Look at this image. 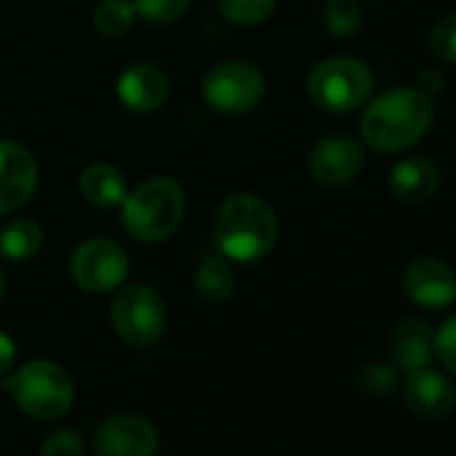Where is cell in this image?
Segmentation results:
<instances>
[{"instance_id":"ba28073f","label":"cell","mask_w":456,"mask_h":456,"mask_svg":"<svg viewBox=\"0 0 456 456\" xmlns=\"http://www.w3.org/2000/svg\"><path fill=\"white\" fill-rule=\"evenodd\" d=\"M70 274L81 290L110 293L129 277V258L110 240H89L76 248Z\"/></svg>"},{"instance_id":"7c38bea8","label":"cell","mask_w":456,"mask_h":456,"mask_svg":"<svg viewBox=\"0 0 456 456\" xmlns=\"http://www.w3.org/2000/svg\"><path fill=\"white\" fill-rule=\"evenodd\" d=\"M100 456H156L159 432L142 416H113L102 421L94 437Z\"/></svg>"},{"instance_id":"3957f363","label":"cell","mask_w":456,"mask_h":456,"mask_svg":"<svg viewBox=\"0 0 456 456\" xmlns=\"http://www.w3.org/2000/svg\"><path fill=\"white\" fill-rule=\"evenodd\" d=\"M185 215V191L172 177H151L121 201L124 228L145 245L164 242L177 232Z\"/></svg>"},{"instance_id":"44dd1931","label":"cell","mask_w":456,"mask_h":456,"mask_svg":"<svg viewBox=\"0 0 456 456\" xmlns=\"http://www.w3.org/2000/svg\"><path fill=\"white\" fill-rule=\"evenodd\" d=\"M274 4L277 0H217V12L234 28H258L272 17Z\"/></svg>"},{"instance_id":"603a6c76","label":"cell","mask_w":456,"mask_h":456,"mask_svg":"<svg viewBox=\"0 0 456 456\" xmlns=\"http://www.w3.org/2000/svg\"><path fill=\"white\" fill-rule=\"evenodd\" d=\"M354 384L368 395V397H387L395 384H397V376L389 365L384 362H368L362 365L357 373H354Z\"/></svg>"},{"instance_id":"2e32d148","label":"cell","mask_w":456,"mask_h":456,"mask_svg":"<svg viewBox=\"0 0 456 456\" xmlns=\"http://www.w3.org/2000/svg\"><path fill=\"white\" fill-rule=\"evenodd\" d=\"M389 352H392L395 365L405 373L427 368L435 354V333L424 320H416V317L403 320L392 330Z\"/></svg>"},{"instance_id":"7a4b0ae2","label":"cell","mask_w":456,"mask_h":456,"mask_svg":"<svg viewBox=\"0 0 456 456\" xmlns=\"http://www.w3.org/2000/svg\"><path fill=\"white\" fill-rule=\"evenodd\" d=\"M280 237L272 204L256 193H232L215 215V242L223 258L256 264L266 258Z\"/></svg>"},{"instance_id":"9a60e30c","label":"cell","mask_w":456,"mask_h":456,"mask_svg":"<svg viewBox=\"0 0 456 456\" xmlns=\"http://www.w3.org/2000/svg\"><path fill=\"white\" fill-rule=\"evenodd\" d=\"M437 188H440V169L429 159L411 156L392 167L389 193L397 201L421 204V201H429L437 193Z\"/></svg>"},{"instance_id":"484cf974","label":"cell","mask_w":456,"mask_h":456,"mask_svg":"<svg viewBox=\"0 0 456 456\" xmlns=\"http://www.w3.org/2000/svg\"><path fill=\"white\" fill-rule=\"evenodd\" d=\"M435 357L443 362L448 373L456 376V314L443 322V328L435 333Z\"/></svg>"},{"instance_id":"7402d4cb","label":"cell","mask_w":456,"mask_h":456,"mask_svg":"<svg viewBox=\"0 0 456 456\" xmlns=\"http://www.w3.org/2000/svg\"><path fill=\"white\" fill-rule=\"evenodd\" d=\"M362 6L357 0H328L325 12H322V22L328 28V33L338 36V38H352L362 30Z\"/></svg>"},{"instance_id":"f1b7e54d","label":"cell","mask_w":456,"mask_h":456,"mask_svg":"<svg viewBox=\"0 0 456 456\" xmlns=\"http://www.w3.org/2000/svg\"><path fill=\"white\" fill-rule=\"evenodd\" d=\"M443 84H445V78H443L437 70H424V73L419 76V86H416V89H421L424 94H432V92L443 89Z\"/></svg>"},{"instance_id":"cb8c5ba5","label":"cell","mask_w":456,"mask_h":456,"mask_svg":"<svg viewBox=\"0 0 456 456\" xmlns=\"http://www.w3.org/2000/svg\"><path fill=\"white\" fill-rule=\"evenodd\" d=\"M191 0H134V9L145 22L153 25H169L185 14Z\"/></svg>"},{"instance_id":"ac0fdd59","label":"cell","mask_w":456,"mask_h":456,"mask_svg":"<svg viewBox=\"0 0 456 456\" xmlns=\"http://www.w3.org/2000/svg\"><path fill=\"white\" fill-rule=\"evenodd\" d=\"M44 228L30 220V217H17L9 220L4 228H0V256L22 264V261H33L41 248H44Z\"/></svg>"},{"instance_id":"4316f807","label":"cell","mask_w":456,"mask_h":456,"mask_svg":"<svg viewBox=\"0 0 456 456\" xmlns=\"http://www.w3.org/2000/svg\"><path fill=\"white\" fill-rule=\"evenodd\" d=\"M41 456H84V437L73 429H60L46 437Z\"/></svg>"},{"instance_id":"83f0119b","label":"cell","mask_w":456,"mask_h":456,"mask_svg":"<svg viewBox=\"0 0 456 456\" xmlns=\"http://www.w3.org/2000/svg\"><path fill=\"white\" fill-rule=\"evenodd\" d=\"M14 360H17V346L12 341V336L0 333V379L9 376V370L14 368Z\"/></svg>"},{"instance_id":"ffe728a7","label":"cell","mask_w":456,"mask_h":456,"mask_svg":"<svg viewBox=\"0 0 456 456\" xmlns=\"http://www.w3.org/2000/svg\"><path fill=\"white\" fill-rule=\"evenodd\" d=\"M137 20L134 0H100L92 12V22L105 36H124Z\"/></svg>"},{"instance_id":"e0dca14e","label":"cell","mask_w":456,"mask_h":456,"mask_svg":"<svg viewBox=\"0 0 456 456\" xmlns=\"http://www.w3.org/2000/svg\"><path fill=\"white\" fill-rule=\"evenodd\" d=\"M237 277L234 269L223 256H207L193 274V290L204 304H225L234 296Z\"/></svg>"},{"instance_id":"d6986e66","label":"cell","mask_w":456,"mask_h":456,"mask_svg":"<svg viewBox=\"0 0 456 456\" xmlns=\"http://www.w3.org/2000/svg\"><path fill=\"white\" fill-rule=\"evenodd\" d=\"M81 193L89 204L94 207H116L124 201L126 191V180L124 175L113 167V164H92L84 169L81 175Z\"/></svg>"},{"instance_id":"5b68a950","label":"cell","mask_w":456,"mask_h":456,"mask_svg":"<svg viewBox=\"0 0 456 456\" xmlns=\"http://www.w3.org/2000/svg\"><path fill=\"white\" fill-rule=\"evenodd\" d=\"M4 387L17 400V405L36 419L65 416L70 411L73 395H76L70 376L49 360L28 362L12 379H6Z\"/></svg>"},{"instance_id":"8992f818","label":"cell","mask_w":456,"mask_h":456,"mask_svg":"<svg viewBox=\"0 0 456 456\" xmlns=\"http://www.w3.org/2000/svg\"><path fill=\"white\" fill-rule=\"evenodd\" d=\"M207 105L225 116H242L258 108L266 94V78L253 62L232 60L215 65L201 84Z\"/></svg>"},{"instance_id":"8fae6325","label":"cell","mask_w":456,"mask_h":456,"mask_svg":"<svg viewBox=\"0 0 456 456\" xmlns=\"http://www.w3.org/2000/svg\"><path fill=\"white\" fill-rule=\"evenodd\" d=\"M365 167V151L352 137H325L306 159L309 175L322 185H346Z\"/></svg>"},{"instance_id":"9c48e42d","label":"cell","mask_w":456,"mask_h":456,"mask_svg":"<svg viewBox=\"0 0 456 456\" xmlns=\"http://www.w3.org/2000/svg\"><path fill=\"white\" fill-rule=\"evenodd\" d=\"M36 156L14 140H0V215L22 209L36 196Z\"/></svg>"},{"instance_id":"f546056e","label":"cell","mask_w":456,"mask_h":456,"mask_svg":"<svg viewBox=\"0 0 456 456\" xmlns=\"http://www.w3.org/2000/svg\"><path fill=\"white\" fill-rule=\"evenodd\" d=\"M6 296V274H4V266H0V301Z\"/></svg>"},{"instance_id":"6da1fadb","label":"cell","mask_w":456,"mask_h":456,"mask_svg":"<svg viewBox=\"0 0 456 456\" xmlns=\"http://www.w3.org/2000/svg\"><path fill=\"white\" fill-rule=\"evenodd\" d=\"M432 124V97L416 86H395L368 102L360 132L370 151L400 153L421 142Z\"/></svg>"},{"instance_id":"4fadbf2b","label":"cell","mask_w":456,"mask_h":456,"mask_svg":"<svg viewBox=\"0 0 456 456\" xmlns=\"http://www.w3.org/2000/svg\"><path fill=\"white\" fill-rule=\"evenodd\" d=\"M403 403L405 408L427 421L443 419L456 405V387L448 376L427 368L411 370L403 381Z\"/></svg>"},{"instance_id":"277c9868","label":"cell","mask_w":456,"mask_h":456,"mask_svg":"<svg viewBox=\"0 0 456 456\" xmlns=\"http://www.w3.org/2000/svg\"><path fill=\"white\" fill-rule=\"evenodd\" d=\"M309 100L328 113H352L373 94V73L357 57H328L306 78Z\"/></svg>"},{"instance_id":"d4e9b609","label":"cell","mask_w":456,"mask_h":456,"mask_svg":"<svg viewBox=\"0 0 456 456\" xmlns=\"http://www.w3.org/2000/svg\"><path fill=\"white\" fill-rule=\"evenodd\" d=\"M429 46L437 60L456 65V14H448L435 22L432 33H429Z\"/></svg>"},{"instance_id":"5bb4252c","label":"cell","mask_w":456,"mask_h":456,"mask_svg":"<svg viewBox=\"0 0 456 456\" xmlns=\"http://www.w3.org/2000/svg\"><path fill=\"white\" fill-rule=\"evenodd\" d=\"M116 92L132 113H156L169 97V78L161 68L137 62L118 76Z\"/></svg>"},{"instance_id":"30bf717a","label":"cell","mask_w":456,"mask_h":456,"mask_svg":"<svg viewBox=\"0 0 456 456\" xmlns=\"http://www.w3.org/2000/svg\"><path fill=\"white\" fill-rule=\"evenodd\" d=\"M403 293L421 309H443L456 301V274L437 258H416L403 269Z\"/></svg>"},{"instance_id":"52a82bcc","label":"cell","mask_w":456,"mask_h":456,"mask_svg":"<svg viewBox=\"0 0 456 456\" xmlns=\"http://www.w3.org/2000/svg\"><path fill=\"white\" fill-rule=\"evenodd\" d=\"M110 322L129 346H151L167 330V304L153 288L129 285L116 296Z\"/></svg>"}]
</instances>
